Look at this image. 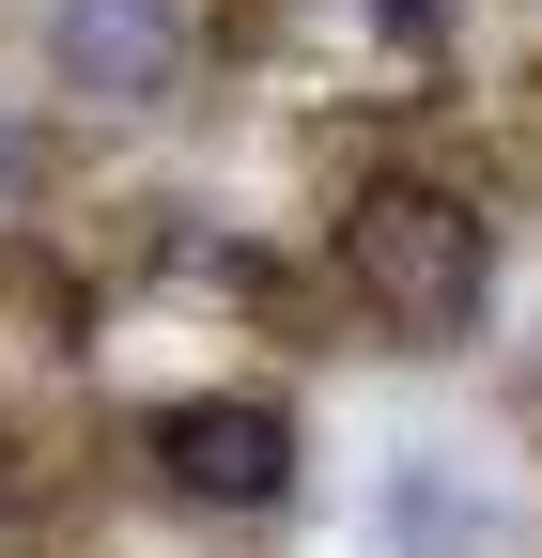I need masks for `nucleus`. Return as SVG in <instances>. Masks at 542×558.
Here are the masks:
<instances>
[{
	"instance_id": "1",
	"label": "nucleus",
	"mask_w": 542,
	"mask_h": 558,
	"mask_svg": "<svg viewBox=\"0 0 542 558\" xmlns=\"http://www.w3.org/2000/svg\"><path fill=\"white\" fill-rule=\"evenodd\" d=\"M342 279H357V311H372V326H403V341H449L465 311L496 295V233L465 218L449 186L387 171V186H357V202H342Z\"/></svg>"
},
{
	"instance_id": "2",
	"label": "nucleus",
	"mask_w": 542,
	"mask_h": 558,
	"mask_svg": "<svg viewBox=\"0 0 542 558\" xmlns=\"http://www.w3.org/2000/svg\"><path fill=\"white\" fill-rule=\"evenodd\" d=\"M156 481L201 512H280L295 497V418L280 403H171L156 418Z\"/></svg>"
},
{
	"instance_id": "3",
	"label": "nucleus",
	"mask_w": 542,
	"mask_h": 558,
	"mask_svg": "<svg viewBox=\"0 0 542 558\" xmlns=\"http://www.w3.org/2000/svg\"><path fill=\"white\" fill-rule=\"evenodd\" d=\"M47 47L94 109H171L186 94V0H62Z\"/></svg>"
},
{
	"instance_id": "4",
	"label": "nucleus",
	"mask_w": 542,
	"mask_h": 558,
	"mask_svg": "<svg viewBox=\"0 0 542 558\" xmlns=\"http://www.w3.org/2000/svg\"><path fill=\"white\" fill-rule=\"evenodd\" d=\"M387 527L419 543V558H449V543H481L496 512H481V497H449V465H434V450H403V481H387Z\"/></svg>"
}]
</instances>
